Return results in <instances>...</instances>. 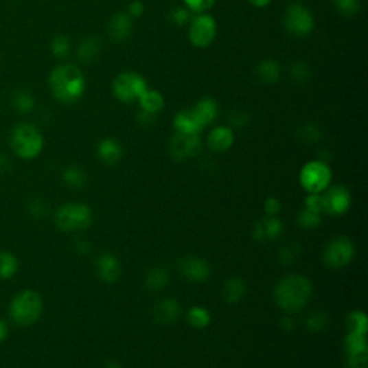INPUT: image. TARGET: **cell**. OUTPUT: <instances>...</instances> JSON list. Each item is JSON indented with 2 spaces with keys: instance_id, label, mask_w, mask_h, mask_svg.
I'll return each mask as SVG.
<instances>
[{
  "instance_id": "cell-28",
  "label": "cell",
  "mask_w": 368,
  "mask_h": 368,
  "mask_svg": "<svg viewBox=\"0 0 368 368\" xmlns=\"http://www.w3.org/2000/svg\"><path fill=\"white\" fill-rule=\"evenodd\" d=\"M186 318H187L189 324L196 330H203V328L209 327L210 322H211L210 312L206 308H203V306H198V305L192 306V308L186 314Z\"/></svg>"
},
{
  "instance_id": "cell-27",
  "label": "cell",
  "mask_w": 368,
  "mask_h": 368,
  "mask_svg": "<svg viewBox=\"0 0 368 368\" xmlns=\"http://www.w3.org/2000/svg\"><path fill=\"white\" fill-rule=\"evenodd\" d=\"M170 276L164 268H152L147 272L144 285L148 290H160L168 285Z\"/></svg>"
},
{
  "instance_id": "cell-49",
  "label": "cell",
  "mask_w": 368,
  "mask_h": 368,
  "mask_svg": "<svg viewBox=\"0 0 368 368\" xmlns=\"http://www.w3.org/2000/svg\"><path fill=\"white\" fill-rule=\"evenodd\" d=\"M8 335H9V327L6 324V321L0 318V344L6 341Z\"/></svg>"
},
{
  "instance_id": "cell-38",
  "label": "cell",
  "mask_w": 368,
  "mask_h": 368,
  "mask_svg": "<svg viewBox=\"0 0 368 368\" xmlns=\"http://www.w3.org/2000/svg\"><path fill=\"white\" fill-rule=\"evenodd\" d=\"M298 223L301 227H303L306 230L317 229L321 225V213L303 209L298 216Z\"/></svg>"
},
{
  "instance_id": "cell-51",
  "label": "cell",
  "mask_w": 368,
  "mask_h": 368,
  "mask_svg": "<svg viewBox=\"0 0 368 368\" xmlns=\"http://www.w3.org/2000/svg\"><path fill=\"white\" fill-rule=\"evenodd\" d=\"M248 2H249L252 6H255V8L262 9V8L269 6L272 0H248Z\"/></svg>"
},
{
  "instance_id": "cell-44",
  "label": "cell",
  "mask_w": 368,
  "mask_h": 368,
  "mask_svg": "<svg viewBox=\"0 0 368 368\" xmlns=\"http://www.w3.org/2000/svg\"><path fill=\"white\" fill-rule=\"evenodd\" d=\"M264 209L268 216H278V213L282 210V205L279 202V198L268 197L264 203Z\"/></svg>"
},
{
  "instance_id": "cell-16",
  "label": "cell",
  "mask_w": 368,
  "mask_h": 368,
  "mask_svg": "<svg viewBox=\"0 0 368 368\" xmlns=\"http://www.w3.org/2000/svg\"><path fill=\"white\" fill-rule=\"evenodd\" d=\"M133 29L134 22L130 14L127 12H117L110 21L108 34L113 41L124 42L131 36Z\"/></svg>"
},
{
  "instance_id": "cell-6",
  "label": "cell",
  "mask_w": 368,
  "mask_h": 368,
  "mask_svg": "<svg viewBox=\"0 0 368 368\" xmlns=\"http://www.w3.org/2000/svg\"><path fill=\"white\" fill-rule=\"evenodd\" d=\"M147 89L148 84L144 76L134 71H126L118 73L111 84V91L114 97L119 102L124 104L137 102Z\"/></svg>"
},
{
  "instance_id": "cell-15",
  "label": "cell",
  "mask_w": 368,
  "mask_h": 368,
  "mask_svg": "<svg viewBox=\"0 0 368 368\" xmlns=\"http://www.w3.org/2000/svg\"><path fill=\"white\" fill-rule=\"evenodd\" d=\"M97 272L101 281L106 284H114L119 279L122 268L115 255L104 253L97 260Z\"/></svg>"
},
{
  "instance_id": "cell-19",
  "label": "cell",
  "mask_w": 368,
  "mask_h": 368,
  "mask_svg": "<svg viewBox=\"0 0 368 368\" xmlns=\"http://www.w3.org/2000/svg\"><path fill=\"white\" fill-rule=\"evenodd\" d=\"M173 127L176 133L181 134H200L205 130L200 119L197 118L192 108L179 111L173 119Z\"/></svg>"
},
{
  "instance_id": "cell-47",
  "label": "cell",
  "mask_w": 368,
  "mask_h": 368,
  "mask_svg": "<svg viewBox=\"0 0 368 368\" xmlns=\"http://www.w3.org/2000/svg\"><path fill=\"white\" fill-rule=\"evenodd\" d=\"M146 12V6L144 3L141 2V0H133V2L128 5V9H127V13L130 14V16L134 19V18H141L143 14Z\"/></svg>"
},
{
  "instance_id": "cell-23",
  "label": "cell",
  "mask_w": 368,
  "mask_h": 368,
  "mask_svg": "<svg viewBox=\"0 0 368 368\" xmlns=\"http://www.w3.org/2000/svg\"><path fill=\"white\" fill-rule=\"evenodd\" d=\"M255 72H256V76H257V80L260 82L271 85V84H275V82L279 81V78H281V65L273 59H269V58L262 59L256 65Z\"/></svg>"
},
{
  "instance_id": "cell-22",
  "label": "cell",
  "mask_w": 368,
  "mask_h": 368,
  "mask_svg": "<svg viewBox=\"0 0 368 368\" xmlns=\"http://www.w3.org/2000/svg\"><path fill=\"white\" fill-rule=\"evenodd\" d=\"M102 52V42L97 36H89L85 38L80 45L78 49H76V55L78 59L84 64H92L100 58Z\"/></svg>"
},
{
  "instance_id": "cell-17",
  "label": "cell",
  "mask_w": 368,
  "mask_h": 368,
  "mask_svg": "<svg viewBox=\"0 0 368 368\" xmlns=\"http://www.w3.org/2000/svg\"><path fill=\"white\" fill-rule=\"evenodd\" d=\"M181 306L174 298H164L159 301L154 308H152V317L159 322V324L168 325L176 322L180 317Z\"/></svg>"
},
{
  "instance_id": "cell-41",
  "label": "cell",
  "mask_w": 368,
  "mask_h": 368,
  "mask_svg": "<svg viewBox=\"0 0 368 368\" xmlns=\"http://www.w3.org/2000/svg\"><path fill=\"white\" fill-rule=\"evenodd\" d=\"M299 248H301V246H298V244H295V243H289V244H286V246H284V248L281 249V252H279L281 262L288 264V265L294 264L295 260H297V257H298L299 251H301Z\"/></svg>"
},
{
  "instance_id": "cell-4",
  "label": "cell",
  "mask_w": 368,
  "mask_h": 368,
  "mask_svg": "<svg viewBox=\"0 0 368 368\" xmlns=\"http://www.w3.org/2000/svg\"><path fill=\"white\" fill-rule=\"evenodd\" d=\"M10 147L22 160H34L43 150V135L34 124L22 122L12 131Z\"/></svg>"
},
{
  "instance_id": "cell-36",
  "label": "cell",
  "mask_w": 368,
  "mask_h": 368,
  "mask_svg": "<svg viewBox=\"0 0 368 368\" xmlns=\"http://www.w3.org/2000/svg\"><path fill=\"white\" fill-rule=\"evenodd\" d=\"M52 55L58 59H67L71 54V41L65 35H56L51 42Z\"/></svg>"
},
{
  "instance_id": "cell-13",
  "label": "cell",
  "mask_w": 368,
  "mask_h": 368,
  "mask_svg": "<svg viewBox=\"0 0 368 368\" xmlns=\"http://www.w3.org/2000/svg\"><path fill=\"white\" fill-rule=\"evenodd\" d=\"M179 269L184 278L196 284H203L210 278L211 273L207 260L197 256H186L180 259Z\"/></svg>"
},
{
  "instance_id": "cell-37",
  "label": "cell",
  "mask_w": 368,
  "mask_h": 368,
  "mask_svg": "<svg viewBox=\"0 0 368 368\" xmlns=\"http://www.w3.org/2000/svg\"><path fill=\"white\" fill-rule=\"evenodd\" d=\"M322 131L321 128L314 124V122H305L303 126L299 127V140L306 144H315L321 140Z\"/></svg>"
},
{
  "instance_id": "cell-52",
  "label": "cell",
  "mask_w": 368,
  "mask_h": 368,
  "mask_svg": "<svg viewBox=\"0 0 368 368\" xmlns=\"http://www.w3.org/2000/svg\"><path fill=\"white\" fill-rule=\"evenodd\" d=\"M104 368H122L118 363H114V361H111V363H106L105 365H104Z\"/></svg>"
},
{
  "instance_id": "cell-25",
  "label": "cell",
  "mask_w": 368,
  "mask_h": 368,
  "mask_svg": "<svg viewBox=\"0 0 368 368\" xmlns=\"http://www.w3.org/2000/svg\"><path fill=\"white\" fill-rule=\"evenodd\" d=\"M138 104H140L141 111L157 115L164 108V97L161 95L160 91L151 89L148 87V89L140 97V100H138Z\"/></svg>"
},
{
  "instance_id": "cell-20",
  "label": "cell",
  "mask_w": 368,
  "mask_h": 368,
  "mask_svg": "<svg viewBox=\"0 0 368 368\" xmlns=\"http://www.w3.org/2000/svg\"><path fill=\"white\" fill-rule=\"evenodd\" d=\"M192 110L194 111L197 118L200 119L203 127L213 124L214 119L219 115L218 101L211 97H203L202 100H198Z\"/></svg>"
},
{
  "instance_id": "cell-42",
  "label": "cell",
  "mask_w": 368,
  "mask_h": 368,
  "mask_svg": "<svg viewBox=\"0 0 368 368\" xmlns=\"http://www.w3.org/2000/svg\"><path fill=\"white\" fill-rule=\"evenodd\" d=\"M305 209L322 213L324 211V200H322V193H312L305 198Z\"/></svg>"
},
{
  "instance_id": "cell-14",
  "label": "cell",
  "mask_w": 368,
  "mask_h": 368,
  "mask_svg": "<svg viewBox=\"0 0 368 368\" xmlns=\"http://www.w3.org/2000/svg\"><path fill=\"white\" fill-rule=\"evenodd\" d=\"M284 232V225L276 216H268L257 222L253 227V238L262 243L278 239Z\"/></svg>"
},
{
  "instance_id": "cell-32",
  "label": "cell",
  "mask_w": 368,
  "mask_h": 368,
  "mask_svg": "<svg viewBox=\"0 0 368 368\" xmlns=\"http://www.w3.org/2000/svg\"><path fill=\"white\" fill-rule=\"evenodd\" d=\"M344 347L347 354H357V352L368 351L367 335L348 332V335L344 338Z\"/></svg>"
},
{
  "instance_id": "cell-30",
  "label": "cell",
  "mask_w": 368,
  "mask_h": 368,
  "mask_svg": "<svg viewBox=\"0 0 368 368\" xmlns=\"http://www.w3.org/2000/svg\"><path fill=\"white\" fill-rule=\"evenodd\" d=\"M19 269L18 257L10 252H0V279H10Z\"/></svg>"
},
{
  "instance_id": "cell-12",
  "label": "cell",
  "mask_w": 368,
  "mask_h": 368,
  "mask_svg": "<svg viewBox=\"0 0 368 368\" xmlns=\"http://www.w3.org/2000/svg\"><path fill=\"white\" fill-rule=\"evenodd\" d=\"M322 200H324V213L341 216L349 210L351 194L344 186H332L322 194Z\"/></svg>"
},
{
  "instance_id": "cell-11",
  "label": "cell",
  "mask_w": 368,
  "mask_h": 368,
  "mask_svg": "<svg viewBox=\"0 0 368 368\" xmlns=\"http://www.w3.org/2000/svg\"><path fill=\"white\" fill-rule=\"evenodd\" d=\"M202 151V140L198 134L176 133L170 141V152L176 161H186Z\"/></svg>"
},
{
  "instance_id": "cell-48",
  "label": "cell",
  "mask_w": 368,
  "mask_h": 368,
  "mask_svg": "<svg viewBox=\"0 0 368 368\" xmlns=\"http://www.w3.org/2000/svg\"><path fill=\"white\" fill-rule=\"evenodd\" d=\"M138 122L143 126H151L152 122H154L156 119V115L154 114H148V113H144V111H140V114H138L137 117Z\"/></svg>"
},
{
  "instance_id": "cell-21",
  "label": "cell",
  "mask_w": 368,
  "mask_h": 368,
  "mask_svg": "<svg viewBox=\"0 0 368 368\" xmlns=\"http://www.w3.org/2000/svg\"><path fill=\"white\" fill-rule=\"evenodd\" d=\"M97 152L100 160L106 165H115L122 159V147L115 138H104V140H101Z\"/></svg>"
},
{
  "instance_id": "cell-33",
  "label": "cell",
  "mask_w": 368,
  "mask_h": 368,
  "mask_svg": "<svg viewBox=\"0 0 368 368\" xmlns=\"http://www.w3.org/2000/svg\"><path fill=\"white\" fill-rule=\"evenodd\" d=\"M331 2L344 18H354L361 9V0H331Z\"/></svg>"
},
{
  "instance_id": "cell-26",
  "label": "cell",
  "mask_w": 368,
  "mask_h": 368,
  "mask_svg": "<svg viewBox=\"0 0 368 368\" xmlns=\"http://www.w3.org/2000/svg\"><path fill=\"white\" fill-rule=\"evenodd\" d=\"M13 110L19 114H30L35 108V98L27 91H16L10 101Z\"/></svg>"
},
{
  "instance_id": "cell-29",
  "label": "cell",
  "mask_w": 368,
  "mask_h": 368,
  "mask_svg": "<svg viewBox=\"0 0 368 368\" xmlns=\"http://www.w3.org/2000/svg\"><path fill=\"white\" fill-rule=\"evenodd\" d=\"M62 179L68 187L75 190L82 189L87 184V174L78 165H68L62 173Z\"/></svg>"
},
{
  "instance_id": "cell-9",
  "label": "cell",
  "mask_w": 368,
  "mask_h": 368,
  "mask_svg": "<svg viewBox=\"0 0 368 368\" xmlns=\"http://www.w3.org/2000/svg\"><path fill=\"white\" fill-rule=\"evenodd\" d=\"M218 36V22L209 13L194 14L189 23V41L197 49H206Z\"/></svg>"
},
{
  "instance_id": "cell-39",
  "label": "cell",
  "mask_w": 368,
  "mask_h": 368,
  "mask_svg": "<svg viewBox=\"0 0 368 368\" xmlns=\"http://www.w3.org/2000/svg\"><path fill=\"white\" fill-rule=\"evenodd\" d=\"M192 18H193V14L186 6H177V8L172 9V12H170V22L179 27L189 25Z\"/></svg>"
},
{
  "instance_id": "cell-40",
  "label": "cell",
  "mask_w": 368,
  "mask_h": 368,
  "mask_svg": "<svg viewBox=\"0 0 368 368\" xmlns=\"http://www.w3.org/2000/svg\"><path fill=\"white\" fill-rule=\"evenodd\" d=\"M184 6H186L192 13L198 14V13H207L214 3H216V0H183Z\"/></svg>"
},
{
  "instance_id": "cell-46",
  "label": "cell",
  "mask_w": 368,
  "mask_h": 368,
  "mask_svg": "<svg viewBox=\"0 0 368 368\" xmlns=\"http://www.w3.org/2000/svg\"><path fill=\"white\" fill-rule=\"evenodd\" d=\"M29 210L30 213L34 214V216L36 218H43L46 213H48V205H46L43 200H34V202H30L29 205Z\"/></svg>"
},
{
  "instance_id": "cell-2",
  "label": "cell",
  "mask_w": 368,
  "mask_h": 368,
  "mask_svg": "<svg viewBox=\"0 0 368 368\" xmlns=\"http://www.w3.org/2000/svg\"><path fill=\"white\" fill-rule=\"evenodd\" d=\"M49 88L60 104H75L85 94V75L73 64H60L49 75Z\"/></svg>"
},
{
  "instance_id": "cell-31",
  "label": "cell",
  "mask_w": 368,
  "mask_h": 368,
  "mask_svg": "<svg viewBox=\"0 0 368 368\" xmlns=\"http://www.w3.org/2000/svg\"><path fill=\"white\" fill-rule=\"evenodd\" d=\"M345 325L348 332L367 335L368 331V319L364 311H352L345 319Z\"/></svg>"
},
{
  "instance_id": "cell-1",
  "label": "cell",
  "mask_w": 368,
  "mask_h": 368,
  "mask_svg": "<svg viewBox=\"0 0 368 368\" xmlns=\"http://www.w3.org/2000/svg\"><path fill=\"white\" fill-rule=\"evenodd\" d=\"M312 284L303 275H286L276 284L273 297L276 305L286 314L302 311L312 298Z\"/></svg>"
},
{
  "instance_id": "cell-18",
  "label": "cell",
  "mask_w": 368,
  "mask_h": 368,
  "mask_svg": "<svg viewBox=\"0 0 368 368\" xmlns=\"http://www.w3.org/2000/svg\"><path fill=\"white\" fill-rule=\"evenodd\" d=\"M235 143V133L227 126L214 127L207 135V147L214 152H225Z\"/></svg>"
},
{
  "instance_id": "cell-43",
  "label": "cell",
  "mask_w": 368,
  "mask_h": 368,
  "mask_svg": "<svg viewBox=\"0 0 368 368\" xmlns=\"http://www.w3.org/2000/svg\"><path fill=\"white\" fill-rule=\"evenodd\" d=\"M349 368H368V354L367 351L357 352V354H348Z\"/></svg>"
},
{
  "instance_id": "cell-35",
  "label": "cell",
  "mask_w": 368,
  "mask_h": 368,
  "mask_svg": "<svg viewBox=\"0 0 368 368\" xmlns=\"http://www.w3.org/2000/svg\"><path fill=\"white\" fill-rule=\"evenodd\" d=\"M328 324V317L322 311H312L305 317V328L311 332H319Z\"/></svg>"
},
{
  "instance_id": "cell-45",
  "label": "cell",
  "mask_w": 368,
  "mask_h": 368,
  "mask_svg": "<svg viewBox=\"0 0 368 368\" xmlns=\"http://www.w3.org/2000/svg\"><path fill=\"white\" fill-rule=\"evenodd\" d=\"M229 121H230V124L235 127H243L249 122V115L246 113L238 110V111H233L232 114H229Z\"/></svg>"
},
{
  "instance_id": "cell-24",
  "label": "cell",
  "mask_w": 368,
  "mask_h": 368,
  "mask_svg": "<svg viewBox=\"0 0 368 368\" xmlns=\"http://www.w3.org/2000/svg\"><path fill=\"white\" fill-rule=\"evenodd\" d=\"M222 294L227 303H238L246 295V285L238 276H232V278H227L225 281Z\"/></svg>"
},
{
  "instance_id": "cell-34",
  "label": "cell",
  "mask_w": 368,
  "mask_h": 368,
  "mask_svg": "<svg viewBox=\"0 0 368 368\" xmlns=\"http://www.w3.org/2000/svg\"><path fill=\"white\" fill-rule=\"evenodd\" d=\"M290 80L297 85H303L311 80V68L310 65L303 62V60H297V62L290 67Z\"/></svg>"
},
{
  "instance_id": "cell-7",
  "label": "cell",
  "mask_w": 368,
  "mask_h": 368,
  "mask_svg": "<svg viewBox=\"0 0 368 368\" xmlns=\"http://www.w3.org/2000/svg\"><path fill=\"white\" fill-rule=\"evenodd\" d=\"M331 181L332 172L325 161L312 160L301 168L299 183L310 194L325 192L331 186Z\"/></svg>"
},
{
  "instance_id": "cell-8",
  "label": "cell",
  "mask_w": 368,
  "mask_h": 368,
  "mask_svg": "<svg viewBox=\"0 0 368 368\" xmlns=\"http://www.w3.org/2000/svg\"><path fill=\"white\" fill-rule=\"evenodd\" d=\"M284 25L292 36L306 38L312 34L315 27V18L308 6H305L299 2H294L285 10Z\"/></svg>"
},
{
  "instance_id": "cell-3",
  "label": "cell",
  "mask_w": 368,
  "mask_h": 368,
  "mask_svg": "<svg viewBox=\"0 0 368 368\" xmlns=\"http://www.w3.org/2000/svg\"><path fill=\"white\" fill-rule=\"evenodd\" d=\"M43 311L42 297L34 289H23L13 297L9 305V315L19 327H30L41 318Z\"/></svg>"
},
{
  "instance_id": "cell-5",
  "label": "cell",
  "mask_w": 368,
  "mask_h": 368,
  "mask_svg": "<svg viewBox=\"0 0 368 368\" xmlns=\"http://www.w3.org/2000/svg\"><path fill=\"white\" fill-rule=\"evenodd\" d=\"M55 225L59 230L67 233L82 232L94 220L92 210L84 203H67L55 211Z\"/></svg>"
},
{
  "instance_id": "cell-10",
  "label": "cell",
  "mask_w": 368,
  "mask_h": 368,
  "mask_svg": "<svg viewBox=\"0 0 368 368\" xmlns=\"http://www.w3.org/2000/svg\"><path fill=\"white\" fill-rule=\"evenodd\" d=\"M356 255V246L348 238L340 236L332 239L324 251V264L328 268L340 269L347 266Z\"/></svg>"
},
{
  "instance_id": "cell-50",
  "label": "cell",
  "mask_w": 368,
  "mask_h": 368,
  "mask_svg": "<svg viewBox=\"0 0 368 368\" xmlns=\"http://www.w3.org/2000/svg\"><path fill=\"white\" fill-rule=\"evenodd\" d=\"M281 327L285 330V331H292L295 328L294 325V319L290 318V317H285L281 322Z\"/></svg>"
}]
</instances>
